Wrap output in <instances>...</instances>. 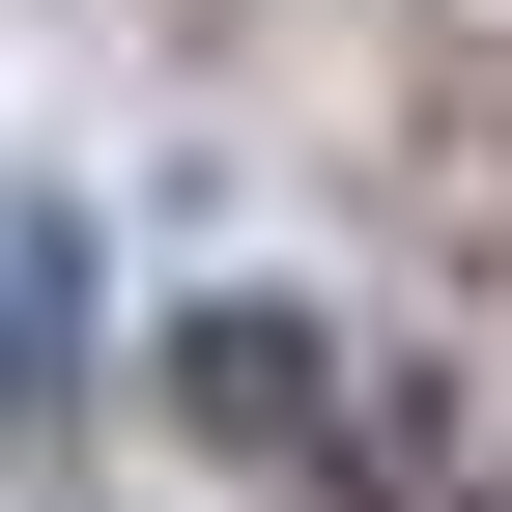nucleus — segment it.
Listing matches in <instances>:
<instances>
[{
	"instance_id": "obj_1",
	"label": "nucleus",
	"mask_w": 512,
	"mask_h": 512,
	"mask_svg": "<svg viewBox=\"0 0 512 512\" xmlns=\"http://www.w3.org/2000/svg\"><path fill=\"white\" fill-rule=\"evenodd\" d=\"M57 342H86V256H57V200H0V399H57Z\"/></svg>"
}]
</instances>
